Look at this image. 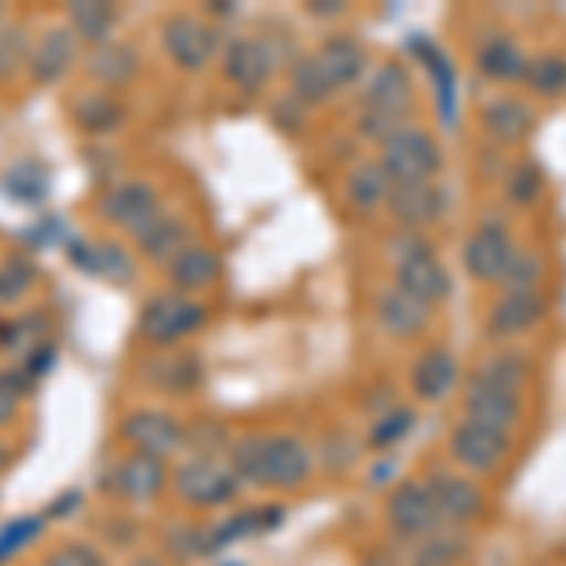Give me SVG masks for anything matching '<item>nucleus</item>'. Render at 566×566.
Wrapping results in <instances>:
<instances>
[{"label": "nucleus", "mask_w": 566, "mask_h": 566, "mask_svg": "<svg viewBox=\"0 0 566 566\" xmlns=\"http://www.w3.org/2000/svg\"><path fill=\"white\" fill-rule=\"evenodd\" d=\"M227 461L250 488L295 491L314 476V453L298 434H242Z\"/></svg>", "instance_id": "1"}, {"label": "nucleus", "mask_w": 566, "mask_h": 566, "mask_svg": "<svg viewBox=\"0 0 566 566\" xmlns=\"http://www.w3.org/2000/svg\"><path fill=\"white\" fill-rule=\"evenodd\" d=\"M208 325V306L193 295L181 291H159L136 314V333L140 340L155 352H175L181 340H189L193 333Z\"/></svg>", "instance_id": "2"}, {"label": "nucleus", "mask_w": 566, "mask_h": 566, "mask_svg": "<svg viewBox=\"0 0 566 566\" xmlns=\"http://www.w3.org/2000/svg\"><path fill=\"white\" fill-rule=\"evenodd\" d=\"M389 261L397 269V287L408 291L419 303L434 306L450 295V272L438 264L431 242L419 231H405L389 242Z\"/></svg>", "instance_id": "3"}, {"label": "nucleus", "mask_w": 566, "mask_h": 566, "mask_svg": "<svg viewBox=\"0 0 566 566\" xmlns=\"http://www.w3.org/2000/svg\"><path fill=\"white\" fill-rule=\"evenodd\" d=\"M170 488L175 495L193 510H216L227 506V502L239 499L242 491V476L231 469V461L219 458H205V453H193L170 472Z\"/></svg>", "instance_id": "4"}, {"label": "nucleus", "mask_w": 566, "mask_h": 566, "mask_svg": "<svg viewBox=\"0 0 566 566\" xmlns=\"http://www.w3.org/2000/svg\"><path fill=\"white\" fill-rule=\"evenodd\" d=\"M378 163L392 181H434L442 170V148L423 125H405L381 144Z\"/></svg>", "instance_id": "5"}, {"label": "nucleus", "mask_w": 566, "mask_h": 566, "mask_svg": "<svg viewBox=\"0 0 566 566\" xmlns=\"http://www.w3.org/2000/svg\"><path fill=\"white\" fill-rule=\"evenodd\" d=\"M159 212H163V193L148 178L109 181L95 200V216L103 219L106 227H117V231H129V234H136Z\"/></svg>", "instance_id": "6"}, {"label": "nucleus", "mask_w": 566, "mask_h": 566, "mask_svg": "<svg viewBox=\"0 0 566 566\" xmlns=\"http://www.w3.org/2000/svg\"><path fill=\"white\" fill-rule=\"evenodd\" d=\"M450 458L461 472H469L472 480L495 476L510 458V434L499 431V427L461 419L450 431Z\"/></svg>", "instance_id": "7"}, {"label": "nucleus", "mask_w": 566, "mask_h": 566, "mask_svg": "<svg viewBox=\"0 0 566 566\" xmlns=\"http://www.w3.org/2000/svg\"><path fill=\"white\" fill-rule=\"evenodd\" d=\"M159 39L167 57L175 61L181 72H200L212 65V57L219 53V31L208 20H200L193 12H178L167 15L159 27Z\"/></svg>", "instance_id": "8"}, {"label": "nucleus", "mask_w": 566, "mask_h": 566, "mask_svg": "<svg viewBox=\"0 0 566 566\" xmlns=\"http://www.w3.org/2000/svg\"><path fill=\"white\" fill-rule=\"evenodd\" d=\"M386 522L400 541H427L442 528L431 483L427 480H400L386 499Z\"/></svg>", "instance_id": "9"}, {"label": "nucleus", "mask_w": 566, "mask_h": 566, "mask_svg": "<svg viewBox=\"0 0 566 566\" xmlns=\"http://www.w3.org/2000/svg\"><path fill=\"white\" fill-rule=\"evenodd\" d=\"M117 438L136 453H155V458H175L186 450V427L163 408H133L117 423Z\"/></svg>", "instance_id": "10"}, {"label": "nucleus", "mask_w": 566, "mask_h": 566, "mask_svg": "<svg viewBox=\"0 0 566 566\" xmlns=\"http://www.w3.org/2000/svg\"><path fill=\"white\" fill-rule=\"evenodd\" d=\"M517 245H514V234L502 219L488 216L476 231L464 239V250H461V261H464V272H469L476 283H502L506 276L510 261H514Z\"/></svg>", "instance_id": "11"}, {"label": "nucleus", "mask_w": 566, "mask_h": 566, "mask_svg": "<svg viewBox=\"0 0 566 566\" xmlns=\"http://www.w3.org/2000/svg\"><path fill=\"white\" fill-rule=\"evenodd\" d=\"M109 491L129 506H151L155 499H163L170 491V464L155 453H136L129 450L122 461L109 469Z\"/></svg>", "instance_id": "12"}, {"label": "nucleus", "mask_w": 566, "mask_h": 566, "mask_svg": "<svg viewBox=\"0 0 566 566\" xmlns=\"http://www.w3.org/2000/svg\"><path fill=\"white\" fill-rule=\"evenodd\" d=\"M80 65V39L72 34L69 23L45 27L39 39L31 42L27 53V76L34 87H53Z\"/></svg>", "instance_id": "13"}, {"label": "nucleus", "mask_w": 566, "mask_h": 566, "mask_svg": "<svg viewBox=\"0 0 566 566\" xmlns=\"http://www.w3.org/2000/svg\"><path fill=\"white\" fill-rule=\"evenodd\" d=\"M461 408H464V419H472V423H488L510 434L522 423L525 400L517 389H506V386H499V381H488V378H480V374H472L469 386H464Z\"/></svg>", "instance_id": "14"}, {"label": "nucleus", "mask_w": 566, "mask_h": 566, "mask_svg": "<svg viewBox=\"0 0 566 566\" xmlns=\"http://www.w3.org/2000/svg\"><path fill=\"white\" fill-rule=\"evenodd\" d=\"M427 483H431V495H434V506H438L442 525L458 528V525L476 522V517L483 514V491L476 488V480L472 476L438 469L427 476Z\"/></svg>", "instance_id": "15"}, {"label": "nucleus", "mask_w": 566, "mask_h": 566, "mask_svg": "<svg viewBox=\"0 0 566 566\" xmlns=\"http://www.w3.org/2000/svg\"><path fill=\"white\" fill-rule=\"evenodd\" d=\"M386 205L405 231H419V227H431L442 219L446 193L438 181H392Z\"/></svg>", "instance_id": "16"}, {"label": "nucleus", "mask_w": 566, "mask_h": 566, "mask_svg": "<svg viewBox=\"0 0 566 566\" xmlns=\"http://www.w3.org/2000/svg\"><path fill=\"white\" fill-rule=\"evenodd\" d=\"M223 76L231 80L234 87L245 91V95H258V91L269 84L272 76V50L264 39H234L223 50Z\"/></svg>", "instance_id": "17"}, {"label": "nucleus", "mask_w": 566, "mask_h": 566, "mask_svg": "<svg viewBox=\"0 0 566 566\" xmlns=\"http://www.w3.org/2000/svg\"><path fill=\"white\" fill-rule=\"evenodd\" d=\"M189 242H193V239H189V223L181 216L167 212V208H163L159 216H151L148 223L133 234L136 253H140L144 261H151V264H163V269H167V264L175 261Z\"/></svg>", "instance_id": "18"}, {"label": "nucleus", "mask_w": 566, "mask_h": 566, "mask_svg": "<svg viewBox=\"0 0 566 566\" xmlns=\"http://www.w3.org/2000/svg\"><path fill=\"white\" fill-rule=\"evenodd\" d=\"M219 276H223V261H219V253L205 242H189L186 250L167 264L170 291H181V295H193V298L200 291L216 287Z\"/></svg>", "instance_id": "19"}, {"label": "nucleus", "mask_w": 566, "mask_h": 566, "mask_svg": "<svg viewBox=\"0 0 566 566\" xmlns=\"http://www.w3.org/2000/svg\"><path fill=\"white\" fill-rule=\"evenodd\" d=\"M547 314V298L541 291H506L488 314V333L495 340H510V336L528 333Z\"/></svg>", "instance_id": "20"}, {"label": "nucleus", "mask_w": 566, "mask_h": 566, "mask_svg": "<svg viewBox=\"0 0 566 566\" xmlns=\"http://www.w3.org/2000/svg\"><path fill=\"white\" fill-rule=\"evenodd\" d=\"M461 381V367H458V355L450 348H427L419 359L412 363V392L416 400L423 405H438L446 400Z\"/></svg>", "instance_id": "21"}, {"label": "nucleus", "mask_w": 566, "mask_h": 566, "mask_svg": "<svg viewBox=\"0 0 566 566\" xmlns=\"http://www.w3.org/2000/svg\"><path fill=\"white\" fill-rule=\"evenodd\" d=\"M363 109H381V114H412V76L400 61H386L370 72L363 87Z\"/></svg>", "instance_id": "22"}, {"label": "nucleus", "mask_w": 566, "mask_h": 566, "mask_svg": "<svg viewBox=\"0 0 566 566\" xmlns=\"http://www.w3.org/2000/svg\"><path fill=\"white\" fill-rule=\"evenodd\" d=\"M84 72L91 84H98L103 91H122L125 84H133L136 72H140V53L117 39L103 42L84 53Z\"/></svg>", "instance_id": "23"}, {"label": "nucleus", "mask_w": 566, "mask_h": 566, "mask_svg": "<svg viewBox=\"0 0 566 566\" xmlns=\"http://www.w3.org/2000/svg\"><path fill=\"white\" fill-rule=\"evenodd\" d=\"M431 314H434V306L419 303L408 291H400L397 283L378 295V322L389 336H397V340H412V336L423 333V328L431 325Z\"/></svg>", "instance_id": "24"}, {"label": "nucleus", "mask_w": 566, "mask_h": 566, "mask_svg": "<svg viewBox=\"0 0 566 566\" xmlns=\"http://www.w3.org/2000/svg\"><path fill=\"white\" fill-rule=\"evenodd\" d=\"M80 245H84V250H72V261H76L80 269H87L91 276L117 283V287L136 283V261L125 245H117V242H80Z\"/></svg>", "instance_id": "25"}, {"label": "nucleus", "mask_w": 566, "mask_h": 566, "mask_svg": "<svg viewBox=\"0 0 566 566\" xmlns=\"http://www.w3.org/2000/svg\"><path fill=\"white\" fill-rule=\"evenodd\" d=\"M314 61H317V69L325 72L328 84L340 91V87H348L363 76V69H367V50H363L355 39L336 34V39H325L322 45H317Z\"/></svg>", "instance_id": "26"}, {"label": "nucleus", "mask_w": 566, "mask_h": 566, "mask_svg": "<svg viewBox=\"0 0 566 566\" xmlns=\"http://www.w3.org/2000/svg\"><path fill=\"white\" fill-rule=\"evenodd\" d=\"M122 20L114 4L106 0H76V4L65 8V23L72 27V34L80 39V45L95 50L103 42H114V27Z\"/></svg>", "instance_id": "27"}, {"label": "nucleus", "mask_w": 566, "mask_h": 566, "mask_svg": "<svg viewBox=\"0 0 566 566\" xmlns=\"http://www.w3.org/2000/svg\"><path fill=\"white\" fill-rule=\"evenodd\" d=\"M140 367V378L159 392H189L200 381V359L186 352H163L159 359H148Z\"/></svg>", "instance_id": "28"}, {"label": "nucleus", "mask_w": 566, "mask_h": 566, "mask_svg": "<svg viewBox=\"0 0 566 566\" xmlns=\"http://www.w3.org/2000/svg\"><path fill=\"white\" fill-rule=\"evenodd\" d=\"M533 125H536L533 109H528V103H522L517 95H499L483 106V129L502 144L525 140V136L533 133Z\"/></svg>", "instance_id": "29"}, {"label": "nucleus", "mask_w": 566, "mask_h": 566, "mask_svg": "<svg viewBox=\"0 0 566 566\" xmlns=\"http://www.w3.org/2000/svg\"><path fill=\"white\" fill-rule=\"evenodd\" d=\"M69 114H72V122H76V129H84V133H114V129H122V122H125V106L117 103V95L114 91H87V95H76L69 103Z\"/></svg>", "instance_id": "30"}, {"label": "nucleus", "mask_w": 566, "mask_h": 566, "mask_svg": "<svg viewBox=\"0 0 566 566\" xmlns=\"http://www.w3.org/2000/svg\"><path fill=\"white\" fill-rule=\"evenodd\" d=\"M476 65L488 80H499V84H514V80L528 76V57L522 53V45L506 34H495L476 50Z\"/></svg>", "instance_id": "31"}, {"label": "nucleus", "mask_w": 566, "mask_h": 566, "mask_svg": "<svg viewBox=\"0 0 566 566\" xmlns=\"http://www.w3.org/2000/svg\"><path fill=\"white\" fill-rule=\"evenodd\" d=\"M389 189H392V178L386 175V167H381L378 159H370V163H359V167L352 170L344 193H348L355 212L370 216L389 200Z\"/></svg>", "instance_id": "32"}, {"label": "nucleus", "mask_w": 566, "mask_h": 566, "mask_svg": "<svg viewBox=\"0 0 566 566\" xmlns=\"http://www.w3.org/2000/svg\"><path fill=\"white\" fill-rule=\"evenodd\" d=\"M34 287H39V269H34V261L27 253L0 258V306L23 303Z\"/></svg>", "instance_id": "33"}, {"label": "nucleus", "mask_w": 566, "mask_h": 566, "mask_svg": "<svg viewBox=\"0 0 566 566\" xmlns=\"http://www.w3.org/2000/svg\"><path fill=\"white\" fill-rule=\"evenodd\" d=\"M333 95H336V87L325 80V72L317 69L314 57L295 61V69H291V103H298V106H322Z\"/></svg>", "instance_id": "34"}, {"label": "nucleus", "mask_w": 566, "mask_h": 566, "mask_svg": "<svg viewBox=\"0 0 566 566\" xmlns=\"http://www.w3.org/2000/svg\"><path fill=\"white\" fill-rule=\"evenodd\" d=\"M27 53H31V34L23 23L0 20V84H12L27 72Z\"/></svg>", "instance_id": "35"}, {"label": "nucleus", "mask_w": 566, "mask_h": 566, "mask_svg": "<svg viewBox=\"0 0 566 566\" xmlns=\"http://www.w3.org/2000/svg\"><path fill=\"white\" fill-rule=\"evenodd\" d=\"M476 374H480V378H488V381H499V386L522 392L525 381H528V355L506 348V352L491 355V359H483L476 367Z\"/></svg>", "instance_id": "36"}, {"label": "nucleus", "mask_w": 566, "mask_h": 566, "mask_svg": "<svg viewBox=\"0 0 566 566\" xmlns=\"http://www.w3.org/2000/svg\"><path fill=\"white\" fill-rule=\"evenodd\" d=\"M42 528H45V522L39 514H20V517H12V522L0 525V566H8L15 555H23L27 547L42 536Z\"/></svg>", "instance_id": "37"}, {"label": "nucleus", "mask_w": 566, "mask_h": 566, "mask_svg": "<svg viewBox=\"0 0 566 566\" xmlns=\"http://www.w3.org/2000/svg\"><path fill=\"white\" fill-rule=\"evenodd\" d=\"M525 80L541 98L566 95V57H563V53H544V57L528 61V76Z\"/></svg>", "instance_id": "38"}, {"label": "nucleus", "mask_w": 566, "mask_h": 566, "mask_svg": "<svg viewBox=\"0 0 566 566\" xmlns=\"http://www.w3.org/2000/svg\"><path fill=\"white\" fill-rule=\"evenodd\" d=\"M412 427H416V412L412 408H405V405H392L386 408V416H378L374 419V427H370V446H397L400 438H408L412 434Z\"/></svg>", "instance_id": "39"}, {"label": "nucleus", "mask_w": 566, "mask_h": 566, "mask_svg": "<svg viewBox=\"0 0 566 566\" xmlns=\"http://www.w3.org/2000/svg\"><path fill=\"white\" fill-rule=\"evenodd\" d=\"M163 544H167V552L175 555L178 563H193L200 555L212 552V544H208V528L200 525H175L163 533Z\"/></svg>", "instance_id": "40"}, {"label": "nucleus", "mask_w": 566, "mask_h": 566, "mask_svg": "<svg viewBox=\"0 0 566 566\" xmlns=\"http://www.w3.org/2000/svg\"><path fill=\"white\" fill-rule=\"evenodd\" d=\"M42 566H106V555L87 541H61L42 555Z\"/></svg>", "instance_id": "41"}, {"label": "nucleus", "mask_w": 566, "mask_h": 566, "mask_svg": "<svg viewBox=\"0 0 566 566\" xmlns=\"http://www.w3.org/2000/svg\"><path fill=\"white\" fill-rule=\"evenodd\" d=\"M27 386H31V374L23 367L20 370H4L0 374V431H4L8 423H15V416H20L23 408V397H27Z\"/></svg>", "instance_id": "42"}, {"label": "nucleus", "mask_w": 566, "mask_h": 566, "mask_svg": "<svg viewBox=\"0 0 566 566\" xmlns=\"http://www.w3.org/2000/svg\"><path fill=\"white\" fill-rule=\"evenodd\" d=\"M544 276V261L528 250H517L514 261H510L506 276H502V287L506 291H536V283Z\"/></svg>", "instance_id": "43"}, {"label": "nucleus", "mask_w": 566, "mask_h": 566, "mask_svg": "<svg viewBox=\"0 0 566 566\" xmlns=\"http://www.w3.org/2000/svg\"><path fill=\"white\" fill-rule=\"evenodd\" d=\"M506 197L514 200V205H533V200L541 197V170H536L533 163H517L506 178Z\"/></svg>", "instance_id": "44"}, {"label": "nucleus", "mask_w": 566, "mask_h": 566, "mask_svg": "<svg viewBox=\"0 0 566 566\" xmlns=\"http://www.w3.org/2000/svg\"><path fill=\"white\" fill-rule=\"evenodd\" d=\"M15 464V450L8 442H0V472H8Z\"/></svg>", "instance_id": "45"}, {"label": "nucleus", "mask_w": 566, "mask_h": 566, "mask_svg": "<svg viewBox=\"0 0 566 566\" xmlns=\"http://www.w3.org/2000/svg\"><path fill=\"white\" fill-rule=\"evenodd\" d=\"M129 566H167V559H159V555H136Z\"/></svg>", "instance_id": "46"}, {"label": "nucleus", "mask_w": 566, "mask_h": 566, "mask_svg": "<svg viewBox=\"0 0 566 566\" xmlns=\"http://www.w3.org/2000/svg\"><path fill=\"white\" fill-rule=\"evenodd\" d=\"M416 566H442V563H419V559H416Z\"/></svg>", "instance_id": "47"}]
</instances>
